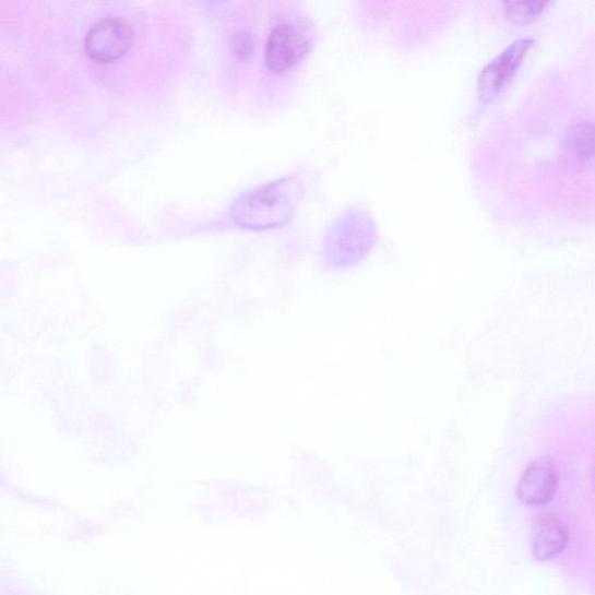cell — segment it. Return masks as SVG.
I'll use <instances>...</instances> for the list:
<instances>
[{
  "label": "cell",
  "instance_id": "cell-2",
  "mask_svg": "<svg viewBox=\"0 0 595 595\" xmlns=\"http://www.w3.org/2000/svg\"><path fill=\"white\" fill-rule=\"evenodd\" d=\"M534 44L532 36L517 39L481 69L478 96L483 104L492 103L507 88Z\"/></svg>",
  "mask_w": 595,
  "mask_h": 595
},
{
  "label": "cell",
  "instance_id": "cell-4",
  "mask_svg": "<svg viewBox=\"0 0 595 595\" xmlns=\"http://www.w3.org/2000/svg\"><path fill=\"white\" fill-rule=\"evenodd\" d=\"M133 43L131 25L119 16H106L97 22L85 36V49L90 58L99 62L119 60Z\"/></svg>",
  "mask_w": 595,
  "mask_h": 595
},
{
  "label": "cell",
  "instance_id": "cell-1",
  "mask_svg": "<svg viewBox=\"0 0 595 595\" xmlns=\"http://www.w3.org/2000/svg\"><path fill=\"white\" fill-rule=\"evenodd\" d=\"M286 182L259 189L243 197L234 212L246 228L262 229L283 225L293 214L291 195Z\"/></svg>",
  "mask_w": 595,
  "mask_h": 595
},
{
  "label": "cell",
  "instance_id": "cell-9",
  "mask_svg": "<svg viewBox=\"0 0 595 595\" xmlns=\"http://www.w3.org/2000/svg\"><path fill=\"white\" fill-rule=\"evenodd\" d=\"M549 2H507L503 3L504 15L508 20L515 24H528L543 14Z\"/></svg>",
  "mask_w": 595,
  "mask_h": 595
},
{
  "label": "cell",
  "instance_id": "cell-6",
  "mask_svg": "<svg viewBox=\"0 0 595 595\" xmlns=\"http://www.w3.org/2000/svg\"><path fill=\"white\" fill-rule=\"evenodd\" d=\"M558 475L555 466L547 460L533 462L522 474L516 497L529 507H544L557 491Z\"/></svg>",
  "mask_w": 595,
  "mask_h": 595
},
{
  "label": "cell",
  "instance_id": "cell-3",
  "mask_svg": "<svg viewBox=\"0 0 595 595\" xmlns=\"http://www.w3.org/2000/svg\"><path fill=\"white\" fill-rule=\"evenodd\" d=\"M312 32L301 22L278 24L270 34L265 50L266 66L282 72L296 66L312 47Z\"/></svg>",
  "mask_w": 595,
  "mask_h": 595
},
{
  "label": "cell",
  "instance_id": "cell-7",
  "mask_svg": "<svg viewBox=\"0 0 595 595\" xmlns=\"http://www.w3.org/2000/svg\"><path fill=\"white\" fill-rule=\"evenodd\" d=\"M568 531L555 514L540 515L533 526L532 552L536 561L545 562L560 555L568 543Z\"/></svg>",
  "mask_w": 595,
  "mask_h": 595
},
{
  "label": "cell",
  "instance_id": "cell-8",
  "mask_svg": "<svg viewBox=\"0 0 595 595\" xmlns=\"http://www.w3.org/2000/svg\"><path fill=\"white\" fill-rule=\"evenodd\" d=\"M564 147L574 159H591L594 153L593 123L585 119L573 121L566 132Z\"/></svg>",
  "mask_w": 595,
  "mask_h": 595
},
{
  "label": "cell",
  "instance_id": "cell-5",
  "mask_svg": "<svg viewBox=\"0 0 595 595\" xmlns=\"http://www.w3.org/2000/svg\"><path fill=\"white\" fill-rule=\"evenodd\" d=\"M376 237L374 225L367 213L353 211L338 223L333 242L345 260H354L371 248Z\"/></svg>",
  "mask_w": 595,
  "mask_h": 595
},
{
  "label": "cell",
  "instance_id": "cell-10",
  "mask_svg": "<svg viewBox=\"0 0 595 595\" xmlns=\"http://www.w3.org/2000/svg\"><path fill=\"white\" fill-rule=\"evenodd\" d=\"M231 49L239 60H249L255 53L257 40L249 32H238L233 36Z\"/></svg>",
  "mask_w": 595,
  "mask_h": 595
}]
</instances>
